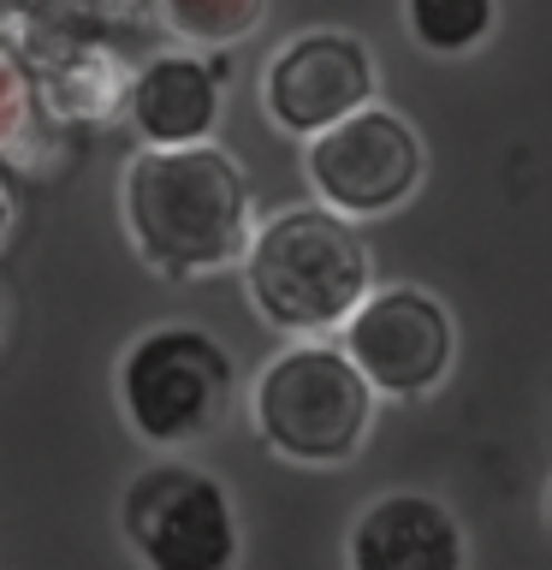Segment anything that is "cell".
I'll return each mask as SVG.
<instances>
[{
    "instance_id": "obj_1",
    "label": "cell",
    "mask_w": 552,
    "mask_h": 570,
    "mask_svg": "<svg viewBox=\"0 0 552 570\" xmlns=\"http://www.w3.org/2000/svg\"><path fill=\"white\" fill-rule=\"evenodd\" d=\"M119 226L155 279L196 285L244 267L256 244V190L238 155L203 149H137L119 173Z\"/></svg>"
},
{
    "instance_id": "obj_2",
    "label": "cell",
    "mask_w": 552,
    "mask_h": 570,
    "mask_svg": "<svg viewBox=\"0 0 552 570\" xmlns=\"http://www.w3.org/2000/svg\"><path fill=\"white\" fill-rule=\"evenodd\" d=\"M238 274L256 321L285 333L292 345L338 338L351 315L374 297V256L363 232L321 203H297L262 220Z\"/></svg>"
},
{
    "instance_id": "obj_3",
    "label": "cell",
    "mask_w": 552,
    "mask_h": 570,
    "mask_svg": "<svg viewBox=\"0 0 552 570\" xmlns=\"http://www.w3.org/2000/svg\"><path fill=\"white\" fill-rule=\"evenodd\" d=\"M231 399H238V363L196 321H155L114 363L119 416L160 458L214 440L231 416Z\"/></svg>"
},
{
    "instance_id": "obj_4",
    "label": "cell",
    "mask_w": 552,
    "mask_h": 570,
    "mask_svg": "<svg viewBox=\"0 0 552 570\" xmlns=\"http://www.w3.org/2000/svg\"><path fill=\"white\" fill-rule=\"evenodd\" d=\"M374 386L338 351V338L285 345L267 356L249 386V428L279 463L297 470H338L374 434Z\"/></svg>"
},
{
    "instance_id": "obj_5",
    "label": "cell",
    "mask_w": 552,
    "mask_h": 570,
    "mask_svg": "<svg viewBox=\"0 0 552 570\" xmlns=\"http://www.w3.org/2000/svg\"><path fill=\"white\" fill-rule=\"evenodd\" d=\"M119 534L142 570H238L244 529L226 481L190 458H155L119 493Z\"/></svg>"
},
{
    "instance_id": "obj_6",
    "label": "cell",
    "mask_w": 552,
    "mask_h": 570,
    "mask_svg": "<svg viewBox=\"0 0 552 570\" xmlns=\"http://www.w3.org/2000/svg\"><path fill=\"white\" fill-rule=\"evenodd\" d=\"M114 7H24L18 53H24L42 107L66 131H101L131 114L137 66L114 42Z\"/></svg>"
},
{
    "instance_id": "obj_7",
    "label": "cell",
    "mask_w": 552,
    "mask_h": 570,
    "mask_svg": "<svg viewBox=\"0 0 552 570\" xmlns=\"http://www.w3.org/2000/svg\"><path fill=\"white\" fill-rule=\"evenodd\" d=\"M422 178H427L422 131L386 101H374L368 114L345 119L327 137L303 142V185L315 190L321 208L351 226L398 214L422 190Z\"/></svg>"
},
{
    "instance_id": "obj_8",
    "label": "cell",
    "mask_w": 552,
    "mask_h": 570,
    "mask_svg": "<svg viewBox=\"0 0 552 570\" xmlns=\"http://www.w3.org/2000/svg\"><path fill=\"white\" fill-rule=\"evenodd\" d=\"M374 96H381V66L363 36L338 24L285 36L262 66V119L297 142H315L345 119L368 114Z\"/></svg>"
},
{
    "instance_id": "obj_9",
    "label": "cell",
    "mask_w": 552,
    "mask_h": 570,
    "mask_svg": "<svg viewBox=\"0 0 552 570\" xmlns=\"http://www.w3.org/2000/svg\"><path fill=\"white\" fill-rule=\"evenodd\" d=\"M338 351L374 386V399L416 404L452 381L457 363V321L427 285H374V297L338 333Z\"/></svg>"
},
{
    "instance_id": "obj_10",
    "label": "cell",
    "mask_w": 552,
    "mask_h": 570,
    "mask_svg": "<svg viewBox=\"0 0 552 570\" xmlns=\"http://www.w3.org/2000/svg\"><path fill=\"white\" fill-rule=\"evenodd\" d=\"M345 570H470V534L445 499L398 488L351 517Z\"/></svg>"
},
{
    "instance_id": "obj_11",
    "label": "cell",
    "mask_w": 552,
    "mask_h": 570,
    "mask_svg": "<svg viewBox=\"0 0 552 570\" xmlns=\"http://www.w3.org/2000/svg\"><path fill=\"white\" fill-rule=\"evenodd\" d=\"M226 114V66L214 53L167 48L137 66L131 89V131L142 149H203L220 131Z\"/></svg>"
},
{
    "instance_id": "obj_12",
    "label": "cell",
    "mask_w": 552,
    "mask_h": 570,
    "mask_svg": "<svg viewBox=\"0 0 552 570\" xmlns=\"http://www.w3.org/2000/svg\"><path fill=\"white\" fill-rule=\"evenodd\" d=\"M78 160V131L42 107L24 53L0 42V167L12 178H53Z\"/></svg>"
},
{
    "instance_id": "obj_13",
    "label": "cell",
    "mask_w": 552,
    "mask_h": 570,
    "mask_svg": "<svg viewBox=\"0 0 552 570\" xmlns=\"http://www.w3.org/2000/svg\"><path fill=\"white\" fill-rule=\"evenodd\" d=\"M149 24H160L190 53H226L267 24V7L262 0H155Z\"/></svg>"
},
{
    "instance_id": "obj_14",
    "label": "cell",
    "mask_w": 552,
    "mask_h": 570,
    "mask_svg": "<svg viewBox=\"0 0 552 570\" xmlns=\"http://www.w3.org/2000/svg\"><path fill=\"white\" fill-rule=\"evenodd\" d=\"M398 18H404L410 42L422 53H445V60L475 53L481 42H493V30H499L493 0H404Z\"/></svg>"
},
{
    "instance_id": "obj_15",
    "label": "cell",
    "mask_w": 552,
    "mask_h": 570,
    "mask_svg": "<svg viewBox=\"0 0 552 570\" xmlns=\"http://www.w3.org/2000/svg\"><path fill=\"white\" fill-rule=\"evenodd\" d=\"M18 220H24V203H18V178L0 167V256L18 244Z\"/></svg>"
},
{
    "instance_id": "obj_16",
    "label": "cell",
    "mask_w": 552,
    "mask_h": 570,
    "mask_svg": "<svg viewBox=\"0 0 552 570\" xmlns=\"http://www.w3.org/2000/svg\"><path fill=\"white\" fill-rule=\"evenodd\" d=\"M541 517H546V534H552V481H546V493H541Z\"/></svg>"
},
{
    "instance_id": "obj_17",
    "label": "cell",
    "mask_w": 552,
    "mask_h": 570,
    "mask_svg": "<svg viewBox=\"0 0 552 570\" xmlns=\"http://www.w3.org/2000/svg\"><path fill=\"white\" fill-rule=\"evenodd\" d=\"M0 321H7V315H0Z\"/></svg>"
}]
</instances>
